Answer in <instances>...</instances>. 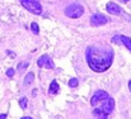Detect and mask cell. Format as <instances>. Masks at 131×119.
<instances>
[{
	"mask_svg": "<svg viewBox=\"0 0 131 119\" xmlns=\"http://www.w3.org/2000/svg\"><path fill=\"white\" fill-rule=\"evenodd\" d=\"M37 65H38V67L53 69V62H52L51 57H50V56H47V55H43L42 57H40V58H38V61H37Z\"/></svg>",
	"mask_w": 131,
	"mask_h": 119,
	"instance_id": "obj_6",
	"label": "cell"
},
{
	"mask_svg": "<svg viewBox=\"0 0 131 119\" xmlns=\"http://www.w3.org/2000/svg\"><path fill=\"white\" fill-rule=\"evenodd\" d=\"M122 1H129V0H122Z\"/></svg>",
	"mask_w": 131,
	"mask_h": 119,
	"instance_id": "obj_22",
	"label": "cell"
},
{
	"mask_svg": "<svg viewBox=\"0 0 131 119\" xmlns=\"http://www.w3.org/2000/svg\"><path fill=\"white\" fill-rule=\"evenodd\" d=\"M121 42H122V44L125 46V47H127V49H130L131 51V39L129 37H126V36H121Z\"/></svg>",
	"mask_w": 131,
	"mask_h": 119,
	"instance_id": "obj_11",
	"label": "cell"
},
{
	"mask_svg": "<svg viewBox=\"0 0 131 119\" xmlns=\"http://www.w3.org/2000/svg\"><path fill=\"white\" fill-rule=\"evenodd\" d=\"M6 53H8V55H10V56H12L13 58L15 57V53H14V52H10V51H6Z\"/></svg>",
	"mask_w": 131,
	"mask_h": 119,
	"instance_id": "obj_18",
	"label": "cell"
},
{
	"mask_svg": "<svg viewBox=\"0 0 131 119\" xmlns=\"http://www.w3.org/2000/svg\"><path fill=\"white\" fill-rule=\"evenodd\" d=\"M59 92V84L56 80H53L51 84H50V89H48V94L50 95H55Z\"/></svg>",
	"mask_w": 131,
	"mask_h": 119,
	"instance_id": "obj_8",
	"label": "cell"
},
{
	"mask_svg": "<svg viewBox=\"0 0 131 119\" xmlns=\"http://www.w3.org/2000/svg\"><path fill=\"white\" fill-rule=\"evenodd\" d=\"M107 11L110 14H113V15H120L122 13V9L116 3H108L107 4Z\"/></svg>",
	"mask_w": 131,
	"mask_h": 119,
	"instance_id": "obj_7",
	"label": "cell"
},
{
	"mask_svg": "<svg viewBox=\"0 0 131 119\" xmlns=\"http://www.w3.org/2000/svg\"><path fill=\"white\" fill-rule=\"evenodd\" d=\"M88 66L94 72L107 71L113 62V51L107 46H90L85 52Z\"/></svg>",
	"mask_w": 131,
	"mask_h": 119,
	"instance_id": "obj_1",
	"label": "cell"
},
{
	"mask_svg": "<svg viewBox=\"0 0 131 119\" xmlns=\"http://www.w3.org/2000/svg\"><path fill=\"white\" fill-rule=\"evenodd\" d=\"M14 74H15V71H14L13 69H8V70H6V76H8V77H13Z\"/></svg>",
	"mask_w": 131,
	"mask_h": 119,
	"instance_id": "obj_16",
	"label": "cell"
},
{
	"mask_svg": "<svg viewBox=\"0 0 131 119\" xmlns=\"http://www.w3.org/2000/svg\"><path fill=\"white\" fill-rule=\"evenodd\" d=\"M22 119H33V118H31V117H23Z\"/></svg>",
	"mask_w": 131,
	"mask_h": 119,
	"instance_id": "obj_20",
	"label": "cell"
},
{
	"mask_svg": "<svg viewBox=\"0 0 131 119\" xmlns=\"http://www.w3.org/2000/svg\"><path fill=\"white\" fill-rule=\"evenodd\" d=\"M22 5L28 10L31 11L32 14H36V15H40L42 13V6H41V3L40 0H20Z\"/></svg>",
	"mask_w": 131,
	"mask_h": 119,
	"instance_id": "obj_3",
	"label": "cell"
},
{
	"mask_svg": "<svg viewBox=\"0 0 131 119\" xmlns=\"http://www.w3.org/2000/svg\"><path fill=\"white\" fill-rule=\"evenodd\" d=\"M20 108L22 109H26L27 108V98H22V100H20Z\"/></svg>",
	"mask_w": 131,
	"mask_h": 119,
	"instance_id": "obj_15",
	"label": "cell"
},
{
	"mask_svg": "<svg viewBox=\"0 0 131 119\" xmlns=\"http://www.w3.org/2000/svg\"><path fill=\"white\" fill-rule=\"evenodd\" d=\"M0 119H6V113H4V114H0Z\"/></svg>",
	"mask_w": 131,
	"mask_h": 119,
	"instance_id": "obj_19",
	"label": "cell"
},
{
	"mask_svg": "<svg viewBox=\"0 0 131 119\" xmlns=\"http://www.w3.org/2000/svg\"><path fill=\"white\" fill-rule=\"evenodd\" d=\"M93 115L97 119H107L108 118V114H106L103 110L101 109H93Z\"/></svg>",
	"mask_w": 131,
	"mask_h": 119,
	"instance_id": "obj_9",
	"label": "cell"
},
{
	"mask_svg": "<svg viewBox=\"0 0 131 119\" xmlns=\"http://www.w3.org/2000/svg\"><path fill=\"white\" fill-rule=\"evenodd\" d=\"M83 13H84V8L80 4H70L65 8V15L71 19L80 18L83 15Z\"/></svg>",
	"mask_w": 131,
	"mask_h": 119,
	"instance_id": "obj_2",
	"label": "cell"
},
{
	"mask_svg": "<svg viewBox=\"0 0 131 119\" xmlns=\"http://www.w3.org/2000/svg\"><path fill=\"white\" fill-rule=\"evenodd\" d=\"M108 98H110V95H108L106 91H103V90H98V91H95L94 95L92 96V99H90V104H92L93 108H97V107H99L104 100H107Z\"/></svg>",
	"mask_w": 131,
	"mask_h": 119,
	"instance_id": "obj_4",
	"label": "cell"
},
{
	"mask_svg": "<svg viewBox=\"0 0 131 119\" xmlns=\"http://www.w3.org/2000/svg\"><path fill=\"white\" fill-rule=\"evenodd\" d=\"M29 66V62H27V61H24V62H20L19 65H18V71H22V70H26L27 67Z\"/></svg>",
	"mask_w": 131,
	"mask_h": 119,
	"instance_id": "obj_12",
	"label": "cell"
},
{
	"mask_svg": "<svg viewBox=\"0 0 131 119\" xmlns=\"http://www.w3.org/2000/svg\"><path fill=\"white\" fill-rule=\"evenodd\" d=\"M107 22H108V19H107L103 14H99V13L93 14V15L90 17V24H92L93 27H99V25H103V24H106Z\"/></svg>",
	"mask_w": 131,
	"mask_h": 119,
	"instance_id": "obj_5",
	"label": "cell"
},
{
	"mask_svg": "<svg viewBox=\"0 0 131 119\" xmlns=\"http://www.w3.org/2000/svg\"><path fill=\"white\" fill-rule=\"evenodd\" d=\"M33 80H35V74H33V72H28V74L26 75V77H24V85H26V86L31 85V84L33 82Z\"/></svg>",
	"mask_w": 131,
	"mask_h": 119,
	"instance_id": "obj_10",
	"label": "cell"
},
{
	"mask_svg": "<svg viewBox=\"0 0 131 119\" xmlns=\"http://www.w3.org/2000/svg\"><path fill=\"white\" fill-rule=\"evenodd\" d=\"M31 29H32V32H33L35 34H38V33H40V28H38V24H37V23H35V22H33V23L31 24Z\"/></svg>",
	"mask_w": 131,
	"mask_h": 119,
	"instance_id": "obj_13",
	"label": "cell"
},
{
	"mask_svg": "<svg viewBox=\"0 0 131 119\" xmlns=\"http://www.w3.org/2000/svg\"><path fill=\"white\" fill-rule=\"evenodd\" d=\"M129 89H130V91H131V80H130V82H129Z\"/></svg>",
	"mask_w": 131,
	"mask_h": 119,
	"instance_id": "obj_21",
	"label": "cell"
},
{
	"mask_svg": "<svg viewBox=\"0 0 131 119\" xmlns=\"http://www.w3.org/2000/svg\"><path fill=\"white\" fill-rule=\"evenodd\" d=\"M78 85H79V81H78V79L73 77V79L69 80V86H70V87H77Z\"/></svg>",
	"mask_w": 131,
	"mask_h": 119,
	"instance_id": "obj_14",
	"label": "cell"
},
{
	"mask_svg": "<svg viewBox=\"0 0 131 119\" xmlns=\"http://www.w3.org/2000/svg\"><path fill=\"white\" fill-rule=\"evenodd\" d=\"M112 42H115V43H122L121 42V36H115L112 38Z\"/></svg>",
	"mask_w": 131,
	"mask_h": 119,
	"instance_id": "obj_17",
	"label": "cell"
}]
</instances>
